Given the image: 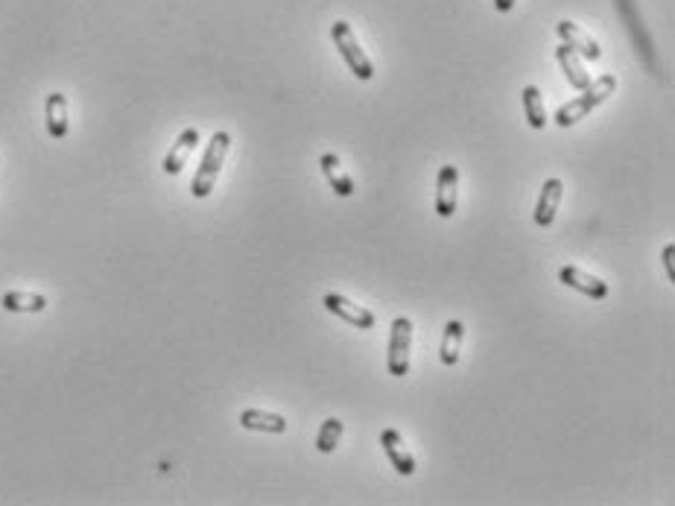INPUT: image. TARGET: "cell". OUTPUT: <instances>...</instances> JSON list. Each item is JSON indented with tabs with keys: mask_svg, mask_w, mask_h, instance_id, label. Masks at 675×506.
<instances>
[{
	"mask_svg": "<svg viewBox=\"0 0 675 506\" xmlns=\"http://www.w3.org/2000/svg\"><path fill=\"white\" fill-rule=\"evenodd\" d=\"M614 91H617V76H614V73H605V76H600L596 82H591L588 88H585V91H582L579 97H573L570 103H564L552 120H556V124H559L561 129L577 126L579 120L588 117L596 106H602Z\"/></svg>",
	"mask_w": 675,
	"mask_h": 506,
	"instance_id": "1",
	"label": "cell"
},
{
	"mask_svg": "<svg viewBox=\"0 0 675 506\" xmlns=\"http://www.w3.org/2000/svg\"><path fill=\"white\" fill-rule=\"evenodd\" d=\"M231 150V135L228 132H214L211 144H208L205 156H202V164H199V170L193 176V184H191V193L196 196V200H205V196H211L214 184H217V176L219 170H223L226 164V156Z\"/></svg>",
	"mask_w": 675,
	"mask_h": 506,
	"instance_id": "2",
	"label": "cell"
},
{
	"mask_svg": "<svg viewBox=\"0 0 675 506\" xmlns=\"http://www.w3.org/2000/svg\"><path fill=\"white\" fill-rule=\"evenodd\" d=\"M330 36H334L337 50L342 53V59H346L351 73L357 76V80L369 82L372 76H374V64L366 56V50L360 47V41H357V36H354V30H351L348 21H334V27H330Z\"/></svg>",
	"mask_w": 675,
	"mask_h": 506,
	"instance_id": "3",
	"label": "cell"
},
{
	"mask_svg": "<svg viewBox=\"0 0 675 506\" xmlns=\"http://www.w3.org/2000/svg\"><path fill=\"white\" fill-rule=\"evenodd\" d=\"M409 351H413V322L406 316H397L389 334V355H386L392 378L409 375Z\"/></svg>",
	"mask_w": 675,
	"mask_h": 506,
	"instance_id": "4",
	"label": "cell"
},
{
	"mask_svg": "<svg viewBox=\"0 0 675 506\" xmlns=\"http://www.w3.org/2000/svg\"><path fill=\"white\" fill-rule=\"evenodd\" d=\"M325 311L328 313H334V316H339V319H346L348 325H354V328H360V331H372L374 328V313L369 311V307H360L357 302H351L348 296H339V293H328L325 296Z\"/></svg>",
	"mask_w": 675,
	"mask_h": 506,
	"instance_id": "5",
	"label": "cell"
},
{
	"mask_svg": "<svg viewBox=\"0 0 675 506\" xmlns=\"http://www.w3.org/2000/svg\"><path fill=\"white\" fill-rule=\"evenodd\" d=\"M459 200V170L453 164H445L436 176V214L441 219H450L457 214Z\"/></svg>",
	"mask_w": 675,
	"mask_h": 506,
	"instance_id": "6",
	"label": "cell"
},
{
	"mask_svg": "<svg viewBox=\"0 0 675 506\" xmlns=\"http://www.w3.org/2000/svg\"><path fill=\"white\" fill-rule=\"evenodd\" d=\"M380 445L386 450V457H389L392 468L397 471L401 477H413L415 475V457L413 450H409L404 445V439L397 431H392V427H386V431H380Z\"/></svg>",
	"mask_w": 675,
	"mask_h": 506,
	"instance_id": "7",
	"label": "cell"
},
{
	"mask_svg": "<svg viewBox=\"0 0 675 506\" xmlns=\"http://www.w3.org/2000/svg\"><path fill=\"white\" fill-rule=\"evenodd\" d=\"M556 32H559V39L568 44V47L577 50L582 59H588V62H600L602 59V47L579 24H573V21H559Z\"/></svg>",
	"mask_w": 675,
	"mask_h": 506,
	"instance_id": "8",
	"label": "cell"
},
{
	"mask_svg": "<svg viewBox=\"0 0 675 506\" xmlns=\"http://www.w3.org/2000/svg\"><path fill=\"white\" fill-rule=\"evenodd\" d=\"M559 281L568 284V287H573V290H579L582 296H591V299H605L608 296V284L602 279L573 267V263H564V267L559 270Z\"/></svg>",
	"mask_w": 675,
	"mask_h": 506,
	"instance_id": "9",
	"label": "cell"
},
{
	"mask_svg": "<svg viewBox=\"0 0 675 506\" xmlns=\"http://www.w3.org/2000/svg\"><path fill=\"white\" fill-rule=\"evenodd\" d=\"M561 196H564V182L552 176V179L544 182V188H541V196H538V205H535V223L541 228H550L552 223H556Z\"/></svg>",
	"mask_w": 675,
	"mask_h": 506,
	"instance_id": "10",
	"label": "cell"
},
{
	"mask_svg": "<svg viewBox=\"0 0 675 506\" xmlns=\"http://www.w3.org/2000/svg\"><path fill=\"white\" fill-rule=\"evenodd\" d=\"M199 147V129H193V126H187L179 138H175V144L170 147V152H167V159H164V173L167 176H179L182 170H184V164H187V159H191V152Z\"/></svg>",
	"mask_w": 675,
	"mask_h": 506,
	"instance_id": "11",
	"label": "cell"
},
{
	"mask_svg": "<svg viewBox=\"0 0 675 506\" xmlns=\"http://www.w3.org/2000/svg\"><path fill=\"white\" fill-rule=\"evenodd\" d=\"M44 117H47V132L50 138H68V129H71V120H68V97L62 91H53L47 94V100H44Z\"/></svg>",
	"mask_w": 675,
	"mask_h": 506,
	"instance_id": "12",
	"label": "cell"
},
{
	"mask_svg": "<svg viewBox=\"0 0 675 506\" xmlns=\"http://www.w3.org/2000/svg\"><path fill=\"white\" fill-rule=\"evenodd\" d=\"M556 59H559V64H561V71H564V76H568V82L577 88V91H585L594 80H591V73L585 71V64H582V56L573 47H568V44H561V47H556Z\"/></svg>",
	"mask_w": 675,
	"mask_h": 506,
	"instance_id": "13",
	"label": "cell"
},
{
	"mask_svg": "<svg viewBox=\"0 0 675 506\" xmlns=\"http://www.w3.org/2000/svg\"><path fill=\"white\" fill-rule=\"evenodd\" d=\"M240 427H246V431H258V433H286V431H290V425H286L284 416L267 413V410H243L240 413Z\"/></svg>",
	"mask_w": 675,
	"mask_h": 506,
	"instance_id": "14",
	"label": "cell"
},
{
	"mask_svg": "<svg viewBox=\"0 0 675 506\" xmlns=\"http://www.w3.org/2000/svg\"><path fill=\"white\" fill-rule=\"evenodd\" d=\"M319 167H322L330 191H334L337 196H354V179L342 170V161L337 152H325V156L319 159Z\"/></svg>",
	"mask_w": 675,
	"mask_h": 506,
	"instance_id": "15",
	"label": "cell"
},
{
	"mask_svg": "<svg viewBox=\"0 0 675 506\" xmlns=\"http://www.w3.org/2000/svg\"><path fill=\"white\" fill-rule=\"evenodd\" d=\"M4 311L9 313H41L44 307H47V299H44L41 293H30V290H9L4 293Z\"/></svg>",
	"mask_w": 675,
	"mask_h": 506,
	"instance_id": "16",
	"label": "cell"
},
{
	"mask_svg": "<svg viewBox=\"0 0 675 506\" xmlns=\"http://www.w3.org/2000/svg\"><path fill=\"white\" fill-rule=\"evenodd\" d=\"M462 339H465V325L459 322V319H450V322L445 325V337H441V348H439V357L445 366H457L459 363Z\"/></svg>",
	"mask_w": 675,
	"mask_h": 506,
	"instance_id": "17",
	"label": "cell"
},
{
	"mask_svg": "<svg viewBox=\"0 0 675 506\" xmlns=\"http://www.w3.org/2000/svg\"><path fill=\"white\" fill-rule=\"evenodd\" d=\"M524 100V112H526V124L533 129H544L547 126V108H544V97L535 85H526L521 91Z\"/></svg>",
	"mask_w": 675,
	"mask_h": 506,
	"instance_id": "18",
	"label": "cell"
},
{
	"mask_svg": "<svg viewBox=\"0 0 675 506\" xmlns=\"http://www.w3.org/2000/svg\"><path fill=\"white\" fill-rule=\"evenodd\" d=\"M342 431H346V425H342V419H325L322 422V427H319V433H316V448H319V454H330L337 445H339V439H342Z\"/></svg>",
	"mask_w": 675,
	"mask_h": 506,
	"instance_id": "19",
	"label": "cell"
},
{
	"mask_svg": "<svg viewBox=\"0 0 675 506\" xmlns=\"http://www.w3.org/2000/svg\"><path fill=\"white\" fill-rule=\"evenodd\" d=\"M663 267H667V275L670 281H675V244H667V249H663Z\"/></svg>",
	"mask_w": 675,
	"mask_h": 506,
	"instance_id": "20",
	"label": "cell"
},
{
	"mask_svg": "<svg viewBox=\"0 0 675 506\" xmlns=\"http://www.w3.org/2000/svg\"><path fill=\"white\" fill-rule=\"evenodd\" d=\"M512 6H515V0H494L497 13H512Z\"/></svg>",
	"mask_w": 675,
	"mask_h": 506,
	"instance_id": "21",
	"label": "cell"
}]
</instances>
